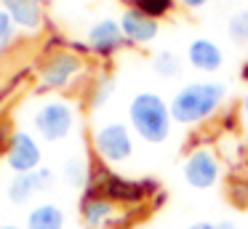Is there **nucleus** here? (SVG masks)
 Wrapping results in <instances>:
<instances>
[{"label":"nucleus","instance_id":"obj_3","mask_svg":"<svg viewBox=\"0 0 248 229\" xmlns=\"http://www.w3.org/2000/svg\"><path fill=\"white\" fill-rule=\"evenodd\" d=\"M32 125L40 138H46V141H62V138L70 136L72 125H75V109L64 99H48L35 109Z\"/></svg>","mask_w":248,"mask_h":229},{"label":"nucleus","instance_id":"obj_1","mask_svg":"<svg viewBox=\"0 0 248 229\" xmlns=\"http://www.w3.org/2000/svg\"><path fill=\"white\" fill-rule=\"evenodd\" d=\"M227 99V85L216 80H195L187 83L173 93L171 104V117L176 125H200L211 115H216Z\"/></svg>","mask_w":248,"mask_h":229},{"label":"nucleus","instance_id":"obj_23","mask_svg":"<svg viewBox=\"0 0 248 229\" xmlns=\"http://www.w3.org/2000/svg\"><path fill=\"white\" fill-rule=\"evenodd\" d=\"M179 3H182L184 8H189V11H198V8H203L208 0H179Z\"/></svg>","mask_w":248,"mask_h":229},{"label":"nucleus","instance_id":"obj_12","mask_svg":"<svg viewBox=\"0 0 248 229\" xmlns=\"http://www.w3.org/2000/svg\"><path fill=\"white\" fill-rule=\"evenodd\" d=\"M6 11L11 14V19L24 30H38L43 21V5L40 0H3Z\"/></svg>","mask_w":248,"mask_h":229},{"label":"nucleus","instance_id":"obj_30","mask_svg":"<svg viewBox=\"0 0 248 229\" xmlns=\"http://www.w3.org/2000/svg\"><path fill=\"white\" fill-rule=\"evenodd\" d=\"M243 144H246V149H248V125H246V133H243Z\"/></svg>","mask_w":248,"mask_h":229},{"label":"nucleus","instance_id":"obj_7","mask_svg":"<svg viewBox=\"0 0 248 229\" xmlns=\"http://www.w3.org/2000/svg\"><path fill=\"white\" fill-rule=\"evenodd\" d=\"M83 61L72 51H59L40 67V88L46 91H62L80 75Z\"/></svg>","mask_w":248,"mask_h":229},{"label":"nucleus","instance_id":"obj_28","mask_svg":"<svg viewBox=\"0 0 248 229\" xmlns=\"http://www.w3.org/2000/svg\"><path fill=\"white\" fill-rule=\"evenodd\" d=\"M240 77H243V80H248V59L243 61V67H240Z\"/></svg>","mask_w":248,"mask_h":229},{"label":"nucleus","instance_id":"obj_18","mask_svg":"<svg viewBox=\"0 0 248 229\" xmlns=\"http://www.w3.org/2000/svg\"><path fill=\"white\" fill-rule=\"evenodd\" d=\"M227 35L237 46H246L248 43V8H243V11L230 16V21H227Z\"/></svg>","mask_w":248,"mask_h":229},{"label":"nucleus","instance_id":"obj_29","mask_svg":"<svg viewBox=\"0 0 248 229\" xmlns=\"http://www.w3.org/2000/svg\"><path fill=\"white\" fill-rule=\"evenodd\" d=\"M0 229H22V227H14V224H0Z\"/></svg>","mask_w":248,"mask_h":229},{"label":"nucleus","instance_id":"obj_6","mask_svg":"<svg viewBox=\"0 0 248 229\" xmlns=\"http://www.w3.org/2000/svg\"><path fill=\"white\" fill-rule=\"evenodd\" d=\"M221 179V157H216L214 149L198 147L184 160V181L192 189H211Z\"/></svg>","mask_w":248,"mask_h":229},{"label":"nucleus","instance_id":"obj_13","mask_svg":"<svg viewBox=\"0 0 248 229\" xmlns=\"http://www.w3.org/2000/svg\"><path fill=\"white\" fill-rule=\"evenodd\" d=\"M27 229H64V211L54 202H40L27 213Z\"/></svg>","mask_w":248,"mask_h":229},{"label":"nucleus","instance_id":"obj_2","mask_svg":"<svg viewBox=\"0 0 248 229\" xmlns=\"http://www.w3.org/2000/svg\"><path fill=\"white\" fill-rule=\"evenodd\" d=\"M128 125L147 144H163L171 136V125H173L171 104L160 93L141 91L128 104Z\"/></svg>","mask_w":248,"mask_h":229},{"label":"nucleus","instance_id":"obj_19","mask_svg":"<svg viewBox=\"0 0 248 229\" xmlns=\"http://www.w3.org/2000/svg\"><path fill=\"white\" fill-rule=\"evenodd\" d=\"M227 197H230L232 205L248 208V179L246 176H235V179H230V184H227Z\"/></svg>","mask_w":248,"mask_h":229},{"label":"nucleus","instance_id":"obj_21","mask_svg":"<svg viewBox=\"0 0 248 229\" xmlns=\"http://www.w3.org/2000/svg\"><path fill=\"white\" fill-rule=\"evenodd\" d=\"M14 35H16V21L11 19L8 11H0V48H6L14 40Z\"/></svg>","mask_w":248,"mask_h":229},{"label":"nucleus","instance_id":"obj_16","mask_svg":"<svg viewBox=\"0 0 248 229\" xmlns=\"http://www.w3.org/2000/svg\"><path fill=\"white\" fill-rule=\"evenodd\" d=\"M88 179H91V165L83 157H70L64 163V181L70 186H75V189L88 186Z\"/></svg>","mask_w":248,"mask_h":229},{"label":"nucleus","instance_id":"obj_25","mask_svg":"<svg viewBox=\"0 0 248 229\" xmlns=\"http://www.w3.org/2000/svg\"><path fill=\"white\" fill-rule=\"evenodd\" d=\"M216 229H240V227H237L235 221H230V218H224V221L216 224Z\"/></svg>","mask_w":248,"mask_h":229},{"label":"nucleus","instance_id":"obj_26","mask_svg":"<svg viewBox=\"0 0 248 229\" xmlns=\"http://www.w3.org/2000/svg\"><path fill=\"white\" fill-rule=\"evenodd\" d=\"M240 109H243V115L248 117V91H246V96H243V101H240Z\"/></svg>","mask_w":248,"mask_h":229},{"label":"nucleus","instance_id":"obj_20","mask_svg":"<svg viewBox=\"0 0 248 229\" xmlns=\"http://www.w3.org/2000/svg\"><path fill=\"white\" fill-rule=\"evenodd\" d=\"M115 93V77H109V75H102L96 83V88H93L91 93V107L93 109H99V107H104L109 99H112Z\"/></svg>","mask_w":248,"mask_h":229},{"label":"nucleus","instance_id":"obj_14","mask_svg":"<svg viewBox=\"0 0 248 229\" xmlns=\"http://www.w3.org/2000/svg\"><path fill=\"white\" fill-rule=\"evenodd\" d=\"M38 192V184H35V170L32 173H16L6 186V195L14 205H24L30 197Z\"/></svg>","mask_w":248,"mask_h":229},{"label":"nucleus","instance_id":"obj_15","mask_svg":"<svg viewBox=\"0 0 248 229\" xmlns=\"http://www.w3.org/2000/svg\"><path fill=\"white\" fill-rule=\"evenodd\" d=\"M152 69H155V75L163 77V80L179 77V75H182V59H179L173 51L163 48V51H157L155 59H152Z\"/></svg>","mask_w":248,"mask_h":229},{"label":"nucleus","instance_id":"obj_17","mask_svg":"<svg viewBox=\"0 0 248 229\" xmlns=\"http://www.w3.org/2000/svg\"><path fill=\"white\" fill-rule=\"evenodd\" d=\"M123 3L128 5V8H136L144 16L157 19V21H160L163 16H168L171 8H173V0H123Z\"/></svg>","mask_w":248,"mask_h":229},{"label":"nucleus","instance_id":"obj_27","mask_svg":"<svg viewBox=\"0 0 248 229\" xmlns=\"http://www.w3.org/2000/svg\"><path fill=\"white\" fill-rule=\"evenodd\" d=\"M3 147H8V141H6V128L0 125V149Z\"/></svg>","mask_w":248,"mask_h":229},{"label":"nucleus","instance_id":"obj_10","mask_svg":"<svg viewBox=\"0 0 248 229\" xmlns=\"http://www.w3.org/2000/svg\"><path fill=\"white\" fill-rule=\"evenodd\" d=\"M118 21H120V30H123L125 40L136 43V46L152 43L157 37V32H160L157 19H150V16H144L141 11H136V8H125Z\"/></svg>","mask_w":248,"mask_h":229},{"label":"nucleus","instance_id":"obj_8","mask_svg":"<svg viewBox=\"0 0 248 229\" xmlns=\"http://www.w3.org/2000/svg\"><path fill=\"white\" fill-rule=\"evenodd\" d=\"M40 144L35 141V136H30L27 131H16L8 138L6 147V160L11 165L14 173H32L40 168Z\"/></svg>","mask_w":248,"mask_h":229},{"label":"nucleus","instance_id":"obj_11","mask_svg":"<svg viewBox=\"0 0 248 229\" xmlns=\"http://www.w3.org/2000/svg\"><path fill=\"white\" fill-rule=\"evenodd\" d=\"M187 61L198 72H216L224 64V51L211 37H195L187 48Z\"/></svg>","mask_w":248,"mask_h":229},{"label":"nucleus","instance_id":"obj_4","mask_svg":"<svg viewBox=\"0 0 248 229\" xmlns=\"http://www.w3.org/2000/svg\"><path fill=\"white\" fill-rule=\"evenodd\" d=\"M93 149H96L102 163H125L134 154V136H131V125L125 122H104L93 131Z\"/></svg>","mask_w":248,"mask_h":229},{"label":"nucleus","instance_id":"obj_5","mask_svg":"<svg viewBox=\"0 0 248 229\" xmlns=\"http://www.w3.org/2000/svg\"><path fill=\"white\" fill-rule=\"evenodd\" d=\"M80 216L88 229H123L131 224L134 213H118V205L112 200H107L102 192L86 186L80 200Z\"/></svg>","mask_w":248,"mask_h":229},{"label":"nucleus","instance_id":"obj_24","mask_svg":"<svg viewBox=\"0 0 248 229\" xmlns=\"http://www.w3.org/2000/svg\"><path fill=\"white\" fill-rule=\"evenodd\" d=\"M187 229H216V224H211V221H195V224H189Z\"/></svg>","mask_w":248,"mask_h":229},{"label":"nucleus","instance_id":"obj_9","mask_svg":"<svg viewBox=\"0 0 248 229\" xmlns=\"http://www.w3.org/2000/svg\"><path fill=\"white\" fill-rule=\"evenodd\" d=\"M86 43H88V51L91 53H96V56H102V59H109L128 40H125L118 19H102V21H96V24H91V30H88V35H86Z\"/></svg>","mask_w":248,"mask_h":229},{"label":"nucleus","instance_id":"obj_22","mask_svg":"<svg viewBox=\"0 0 248 229\" xmlns=\"http://www.w3.org/2000/svg\"><path fill=\"white\" fill-rule=\"evenodd\" d=\"M35 184H38V192H48L51 186L56 184L54 170H51V168H43V165H40V168L35 170Z\"/></svg>","mask_w":248,"mask_h":229}]
</instances>
